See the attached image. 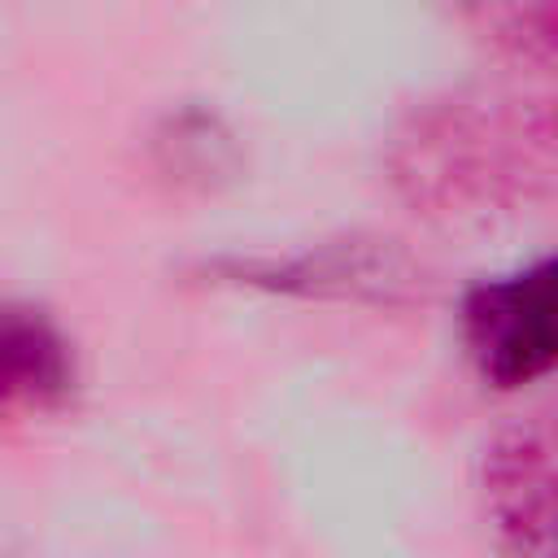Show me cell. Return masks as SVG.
<instances>
[{
    "instance_id": "obj_1",
    "label": "cell",
    "mask_w": 558,
    "mask_h": 558,
    "mask_svg": "<svg viewBox=\"0 0 558 558\" xmlns=\"http://www.w3.org/2000/svg\"><path fill=\"white\" fill-rule=\"evenodd\" d=\"M458 331L471 366L493 388H527L558 375V253L466 288Z\"/></svg>"
},
{
    "instance_id": "obj_2",
    "label": "cell",
    "mask_w": 558,
    "mask_h": 558,
    "mask_svg": "<svg viewBox=\"0 0 558 558\" xmlns=\"http://www.w3.org/2000/svg\"><path fill=\"white\" fill-rule=\"evenodd\" d=\"M484 497L506 558H558V401L493 445Z\"/></svg>"
},
{
    "instance_id": "obj_3",
    "label": "cell",
    "mask_w": 558,
    "mask_h": 558,
    "mask_svg": "<svg viewBox=\"0 0 558 558\" xmlns=\"http://www.w3.org/2000/svg\"><path fill=\"white\" fill-rule=\"evenodd\" d=\"M74 362L61 331L39 310H9L4 318V388L9 401H31L35 410L57 405L70 392Z\"/></svg>"
}]
</instances>
